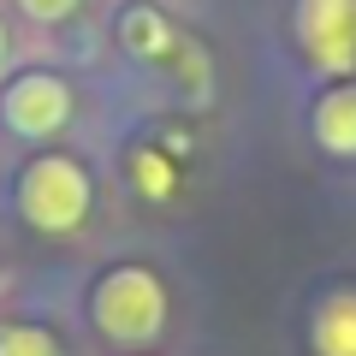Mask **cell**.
<instances>
[{
    "mask_svg": "<svg viewBox=\"0 0 356 356\" xmlns=\"http://www.w3.org/2000/svg\"><path fill=\"white\" fill-rule=\"evenodd\" d=\"M18 220L42 238H72L95 214V178L77 154H30L13 184Z\"/></svg>",
    "mask_w": 356,
    "mask_h": 356,
    "instance_id": "cell-1",
    "label": "cell"
},
{
    "mask_svg": "<svg viewBox=\"0 0 356 356\" xmlns=\"http://www.w3.org/2000/svg\"><path fill=\"white\" fill-rule=\"evenodd\" d=\"M166 315H172L166 285H161V273L143 267V261H119V267H107L102 280L89 285V321H95V332H102L107 344H119V350L154 344L166 332Z\"/></svg>",
    "mask_w": 356,
    "mask_h": 356,
    "instance_id": "cell-2",
    "label": "cell"
},
{
    "mask_svg": "<svg viewBox=\"0 0 356 356\" xmlns=\"http://www.w3.org/2000/svg\"><path fill=\"white\" fill-rule=\"evenodd\" d=\"M72 113H77L72 83H65L60 72H48V65H24V72H13L0 83V125L13 131L18 143L60 137V131L72 125Z\"/></svg>",
    "mask_w": 356,
    "mask_h": 356,
    "instance_id": "cell-3",
    "label": "cell"
},
{
    "mask_svg": "<svg viewBox=\"0 0 356 356\" xmlns=\"http://www.w3.org/2000/svg\"><path fill=\"white\" fill-rule=\"evenodd\" d=\"M297 48L315 72H356V0H297Z\"/></svg>",
    "mask_w": 356,
    "mask_h": 356,
    "instance_id": "cell-4",
    "label": "cell"
},
{
    "mask_svg": "<svg viewBox=\"0 0 356 356\" xmlns=\"http://www.w3.org/2000/svg\"><path fill=\"white\" fill-rule=\"evenodd\" d=\"M309 137L332 161H356V77H332L309 102Z\"/></svg>",
    "mask_w": 356,
    "mask_h": 356,
    "instance_id": "cell-5",
    "label": "cell"
},
{
    "mask_svg": "<svg viewBox=\"0 0 356 356\" xmlns=\"http://www.w3.org/2000/svg\"><path fill=\"white\" fill-rule=\"evenodd\" d=\"M113 36H119V48H125L131 60H172V54L184 48V36L172 30V18H166L161 6H149V0H131L125 13H119Z\"/></svg>",
    "mask_w": 356,
    "mask_h": 356,
    "instance_id": "cell-6",
    "label": "cell"
},
{
    "mask_svg": "<svg viewBox=\"0 0 356 356\" xmlns=\"http://www.w3.org/2000/svg\"><path fill=\"white\" fill-rule=\"evenodd\" d=\"M315 356H356V285H332L309 315Z\"/></svg>",
    "mask_w": 356,
    "mask_h": 356,
    "instance_id": "cell-7",
    "label": "cell"
},
{
    "mask_svg": "<svg viewBox=\"0 0 356 356\" xmlns=\"http://www.w3.org/2000/svg\"><path fill=\"white\" fill-rule=\"evenodd\" d=\"M131 184H137L149 202H161V196L178 191V166L166 161L161 149H149V143H143V149H131Z\"/></svg>",
    "mask_w": 356,
    "mask_h": 356,
    "instance_id": "cell-8",
    "label": "cell"
},
{
    "mask_svg": "<svg viewBox=\"0 0 356 356\" xmlns=\"http://www.w3.org/2000/svg\"><path fill=\"white\" fill-rule=\"evenodd\" d=\"M0 356H60V339L36 321H0Z\"/></svg>",
    "mask_w": 356,
    "mask_h": 356,
    "instance_id": "cell-9",
    "label": "cell"
},
{
    "mask_svg": "<svg viewBox=\"0 0 356 356\" xmlns=\"http://www.w3.org/2000/svg\"><path fill=\"white\" fill-rule=\"evenodd\" d=\"M13 6L30 18V24H65V18L77 13V0H13Z\"/></svg>",
    "mask_w": 356,
    "mask_h": 356,
    "instance_id": "cell-10",
    "label": "cell"
},
{
    "mask_svg": "<svg viewBox=\"0 0 356 356\" xmlns=\"http://www.w3.org/2000/svg\"><path fill=\"white\" fill-rule=\"evenodd\" d=\"M6 60H13V30H6V18H0V72H6Z\"/></svg>",
    "mask_w": 356,
    "mask_h": 356,
    "instance_id": "cell-11",
    "label": "cell"
},
{
    "mask_svg": "<svg viewBox=\"0 0 356 356\" xmlns=\"http://www.w3.org/2000/svg\"><path fill=\"white\" fill-rule=\"evenodd\" d=\"M131 356H143V350H131Z\"/></svg>",
    "mask_w": 356,
    "mask_h": 356,
    "instance_id": "cell-12",
    "label": "cell"
}]
</instances>
